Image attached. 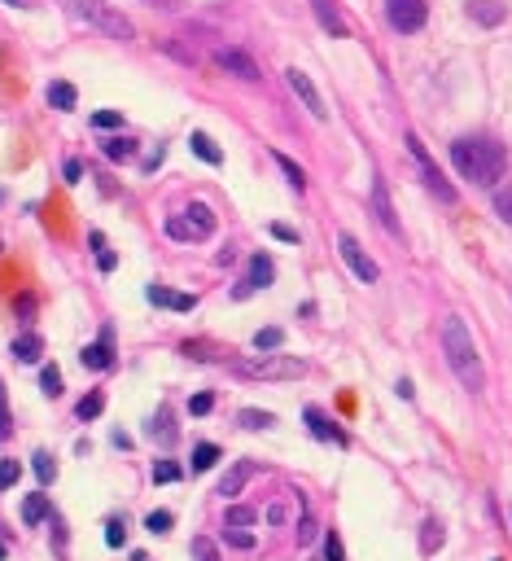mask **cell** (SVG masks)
Masks as SVG:
<instances>
[{"instance_id": "obj_1", "label": "cell", "mask_w": 512, "mask_h": 561, "mask_svg": "<svg viewBox=\"0 0 512 561\" xmlns=\"http://www.w3.org/2000/svg\"><path fill=\"white\" fill-rule=\"evenodd\" d=\"M451 167L460 171L468 185L490 189L508 171V149L499 141H490V136H460V141H451Z\"/></svg>"}, {"instance_id": "obj_2", "label": "cell", "mask_w": 512, "mask_h": 561, "mask_svg": "<svg viewBox=\"0 0 512 561\" xmlns=\"http://www.w3.org/2000/svg\"><path fill=\"white\" fill-rule=\"evenodd\" d=\"M442 356H447L451 373L464 382V391L478 395L487 386V368H482V356H478V342H473V334H468V325L460 316L442 320Z\"/></svg>"}, {"instance_id": "obj_3", "label": "cell", "mask_w": 512, "mask_h": 561, "mask_svg": "<svg viewBox=\"0 0 512 561\" xmlns=\"http://www.w3.org/2000/svg\"><path fill=\"white\" fill-rule=\"evenodd\" d=\"M57 5H62L71 18L88 23L93 31H101V35H110V40H136L132 18H123L110 0H57Z\"/></svg>"}, {"instance_id": "obj_4", "label": "cell", "mask_w": 512, "mask_h": 561, "mask_svg": "<svg viewBox=\"0 0 512 561\" xmlns=\"http://www.w3.org/2000/svg\"><path fill=\"white\" fill-rule=\"evenodd\" d=\"M237 377L250 382H290V377H307V360H293V356H254L237 365Z\"/></svg>"}, {"instance_id": "obj_5", "label": "cell", "mask_w": 512, "mask_h": 561, "mask_svg": "<svg viewBox=\"0 0 512 561\" xmlns=\"http://www.w3.org/2000/svg\"><path fill=\"white\" fill-rule=\"evenodd\" d=\"M408 154L416 158V167H420V180H425V189L438 197V202H447V206H456V189H451V180L442 175V167L429 158V149L420 145V136H408Z\"/></svg>"}, {"instance_id": "obj_6", "label": "cell", "mask_w": 512, "mask_h": 561, "mask_svg": "<svg viewBox=\"0 0 512 561\" xmlns=\"http://www.w3.org/2000/svg\"><path fill=\"white\" fill-rule=\"evenodd\" d=\"M386 18L399 35H416L420 26L429 23V5L425 0H386Z\"/></svg>"}, {"instance_id": "obj_7", "label": "cell", "mask_w": 512, "mask_h": 561, "mask_svg": "<svg viewBox=\"0 0 512 561\" xmlns=\"http://www.w3.org/2000/svg\"><path fill=\"white\" fill-rule=\"evenodd\" d=\"M338 255H341V264H346V268L355 272V276H359L364 286H372V281H381V268H377V264L368 259V250H364V245H359V237H350V233H341V237H338Z\"/></svg>"}, {"instance_id": "obj_8", "label": "cell", "mask_w": 512, "mask_h": 561, "mask_svg": "<svg viewBox=\"0 0 512 561\" xmlns=\"http://www.w3.org/2000/svg\"><path fill=\"white\" fill-rule=\"evenodd\" d=\"M215 62H220L228 75H237V79H245V84H259L263 79V71H259V62L250 57L245 49H232V45H223V49H215Z\"/></svg>"}, {"instance_id": "obj_9", "label": "cell", "mask_w": 512, "mask_h": 561, "mask_svg": "<svg viewBox=\"0 0 512 561\" xmlns=\"http://www.w3.org/2000/svg\"><path fill=\"white\" fill-rule=\"evenodd\" d=\"M302 421H307V430L316 435V439H324V443H338V447H350V435L346 430H338L329 416L320 413V408H302Z\"/></svg>"}, {"instance_id": "obj_10", "label": "cell", "mask_w": 512, "mask_h": 561, "mask_svg": "<svg viewBox=\"0 0 512 561\" xmlns=\"http://www.w3.org/2000/svg\"><path fill=\"white\" fill-rule=\"evenodd\" d=\"M285 79H290V88H293V93H298V97H302V105H307V110H311L316 119H329V110H324V101H320L316 84H311L307 75L298 71V66H290V71H285Z\"/></svg>"}, {"instance_id": "obj_11", "label": "cell", "mask_w": 512, "mask_h": 561, "mask_svg": "<svg viewBox=\"0 0 512 561\" xmlns=\"http://www.w3.org/2000/svg\"><path fill=\"white\" fill-rule=\"evenodd\" d=\"M464 9H468V18L478 26H499L508 18V5H504V0H468Z\"/></svg>"}, {"instance_id": "obj_12", "label": "cell", "mask_w": 512, "mask_h": 561, "mask_svg": "<svg viewBox=\"0 0 512 561\" xmlns=\"http://www.w3.org/2000/svg\"><path fill=\"white\" fill-rule=\"evenodd\" d=\"M149 303L153 307H175V312H193V294H175L167 286H149Z\"/></svg>"}, {"instance_id": "obj_13", "label": "cell", "mask_w": 512, "mask_h": 561, "mask_svg": "<svg viewBox=\"0 0 512 561\" xmlns=\"http://www.w3.org/2000/svg\"><path fill=\"white\" fill-rule=\"evenodd\" d=\"M372 206H377V220L386 224L394 237H399L403 228H399V220H394V206H390V194H386V180H377V185H372Z\"/></svg>"}, {"instance_id": "obj_14", "label": "cell", "mask_w": 512, "mask_h": 561, "mask_svg": "<svg viewBox=\"0 0 512 561\" xmlns=\"http://www.w3.org/2000/svg\"><path fill=\"white\" fill-rule=\"evenodd\" d=\"M114 365V346H110V329H105V338L93 342V346H84V368H110Z\"/></svg>"}, {"instance_id": "obj_15", "label": "cell", "mask_w": 512, "mask_h": 561, "mask_svg": "<svg viewBox=\"0 0 512 561\" xmlns=\"http://www.w3.org/2000/svg\"><path fill=\"white\" fill-rule=\"evenodd\" d=\"M311 9H316L320 26H324L329 35H346V18L338 14V5H333V0H311Z\"/></svg>"}, {"instance_id": "obj_16", "label": "cell", "mask_w": 512, "mask_h": 561, "mask_svg": "<svg viewBox=\"0 0 512 561\" xmlns=\"http://www.w3.org/2000/svg\"><path fill=\"white\" fill-rule=\"evenodd\" d=\"M271 281H276L271 259H268V255H254V259H250V276H245V286H250V290H268Z\"/></svg>"}, {"instance_id": "obj_17", "label": "cell", "mask_w": 512, "mask_h": 561, "mask_svg": "<svg viewBox=\"0 0 512 561\" xmlns=\"http://www.w3.org/2000/svg\"><path fill=\"white\" fill-rule=\"evenodd\" d=\"M40 356H44V338H40V334H23V338H14V360L35 365Z\"/></svg>"}, {"instance_id": "obj_18", "label": "cell", "mask_w": 512, "mask_h": 561, "mask_svg": "<svg viewBox=\"0 0 512 561\" xmlns=\"http://www.w3.org/2000/svg\"><path fill=\"white\" fill-rule=\"evenodd\" d=\"M184 220L197 228V237H206V233H215V211L206 206V202H189V211H184Z\"/></svg>"}, {"instance_id": "obj_19", "label": "cell", "mask_w": 512, "mask_h": 561, "mask_svg": "<svg viewBox=\"0 0 512 561\" xmlns=\"http://www.w3.org/2000/svg\"><path fill=\"white\" fill-rule=\"evenodd\" d=\"M44 517H53L49 496H44V491L26 496V500H23V522H26V526H35V522H44Z\"/></svg>"}, {"instance_id": "obj_20", "label": "cell", "mask_w": 512, "mask_h": 561, "mask_svg": "<svg viewBox=\"0 0 512 561\" xmlns=\"http://www.w3.org/2000/svg\"><path fill=\"white\" fill-rule=\"evenodd\" d=\"M250 474H254V465L241 461V465H232L228 474H223V483H220V496H237V491L250 483Z\"/></svg>"}, {"instance_id": "obj_21", "label": "cell", "mask_w": 512, "mask_h": 561, "mask_svg": "<svg viewBox=\"0 0 512 561\" xmlns=\"http://www.w3.org/2000/svg\"><path fill=\"white\" fill-rule=\"evenodd\" d=\"M223 456V447L220 443H197L193 447V474H206V469H215Z\"/></svg>"}, {"instance_id": "obj_22", "label": "cell", "mask_w": 512, "mask_h": 561, "mask_svg": "<svg viewBox=\"0 0 512 561\" xmlns=\"http://www.w3.org/2000/svg\"><path fill=\"white\" fill-rule=\"evenodd\" d=\"M74 101H79L74 84H66V79L49 84V105H53V110H74Z\"/></svg>"}, {"instance_id": "obj_23", "label": "cell", "mask_w": 512, "mask_h": 561, "mask_svg": "<svg viewBox=\"0 0 512 561\" xmlns=\"http://www.w3.org/2000/svg\"><path fill=\"white\" fill-rule=\"evenodd\" d=\"M193 154L202 158V163H211V167H220V163H223V149L215 145L206 132H193Z\"/></svg>"}, {"instance_id": "obj_24", "label": "cell", "mask_w": 512, "mask_h": 561, "mask_svg": "<svg viewBox=\"0 0 512 561\" xmlns=\"http://www.w3.org/2000/svg\"><path fill=\"white\" fill-rule=\"evenodd\" d=\"M101 408H105V395H101V391H88L84 399H79V404H74V416H79V421H97Z\"/></svg>"}, {"instance_id": "obj_25", "label": "cell", "mask_w": 512, "mask_h": 561, "mask_svg": "<svg viewBox=\"0 0 512 561\" xmlns=\"http://www.w3.org/2000/svg\"><path fill=\"white\" fill-rule=\"evenodd\" d=\"M271 158H276V167H281V171H285V175H290L293 194H302V189H307V171L298 167V163H293L290 154H271Z\"/></svg>"}, {"instance_id": "obj_26", "label": "cell", "mask_w": 512, "mask_h": 561, "mask_svg": "<svg viewBox=\"0 0 512 561\" xmlns=\"http://www.w3.org/2000/svg\"><path fill=\"white\" fill-rule=\"evenodd\" d=\"M162 233H167V237H175V242H202V237H197V228L184 220V215H171V220L162 224Z\"/></svg>"}, {"instance_id": "obj_27", "label": "cell", "mask_w": 512, "mask_h": 561, "mask_svg": "<svg viewBox=\"0 0 512 561\" xmlns=\"http://www.w3.org/2000/svg\"><path fill=\"white\" fill-rule=\"evenodd\" d=\"M237 426H245V430H268V426H276V416L263 413V408H241V413H237Z\"/></svg>"}, {"instance_id": "obj_28", "label": "cell", "mask_w": 512, "mask_h": 561, "mask_svg": "<svg viewBox=\"0 0 512 561\" xmlns=\"http://www.w3.org/2000/svg\"><path fill=\"white\" fill-rule=\"evenodd\" d=\"M132 154H136V141H132V136H110V141H105V158H114V163H127Z\"/></svg>"}, {"instance_id": "obj_29", "label": "cell", "mask_w": 512, "mask_h": 561, "mask_svg": "<svg viewBox=\"0 0 512 561\" xmlns=\"http://www.w3.org/2000/svg\"><path fill=\"white\" fill-rule=\"evenodd\" d=\"M88 242H93V250H97V268H101V272H114V268H119V259H114V250L105 245V237H101V233H93Z\"/></svg>"}, {"instance_id": "obj_30", "label": "cell", "mask_w": 512, "mask_h": 561, "mask_svg": "<svg viewBox=\"0 0 512 561\" xmlns=\"http://www.w3.org/2000/svg\"><path fill=\"white\" fill-rule=\"evenodd\" d=\"M180 478H184V469H180L175 461H167V456L153 461V483H158V487H162V483H180Z\"/></svg>"}, {"instance_id": "obj_31", "label": "cell", "mask_w": 512, "mask_h": 561, "mask_svg": "<svg viewBox=\"0 0 512 561\" xmlns=\"http://www.w3.org/2000/svg\"><path fill=\"white\" fill-rule=\"evenodd\" d=\"M40 391L49 395V399H57V395H62V373H57V365L40 368Z\"/></svg>"}, {"instance_id": "obj_32", "label": "cell", "mask_w": 512, "mask_h": 561, "mask_svg": "<svg viewBox=\"0 0 512 561\" xmlns=\"http://www.w3.org/2000/svg\"><path fill=\"white\" fill-rule=\"evenodd\" d=\"M223 522H228V526H237V531H245V526H254V509H245V505H228Z\"/></svg>"}, {"instance_id": "obj_33", "label": "cell", "mask_w": 512, "mask_h": 561, "mask_svg": "<svg viewBox=\"0 0 512 561\" xmlns=\"http://www.w3.org/2000/svg\"><path fill=\"white\" fill-rule=\"evenodd\" d=\"M281 342H285V329H276V325H268V329L254 334V346H259V351H276Z\"/></svg>"}, {"instance_id": "obj_34", "label": "cell", "mask_w": 512, "mask_h": 561, "mask_svg": "<svg viewBox=\"0 0 512 561\" xmlns=\"http://www.w3.org/2000/svg\"><path fill=\"white\" fill-rule=\"evenodd\" d=\"M420 544H425V553H438V548H442V522H438V517H429V522H425V536H420Z\"/></svg>"}, {"instance_id": "obj_35", "label": "cell", "mask_w": 512, "mask_h": 561, "mask_svg": "<svg viewBox=\"0 0 512 561\" xmlns=\"http://www.w3.org/2000/svg\"><path fill=\"white\" fill-rule=\"evenodd\" d=\"M495 215H499V220L512 228V185H504V189L495 194Z\"/></svg>"}, {"instance_id": "obj_36", "label": "cell", "mask_w": 512, "mask_h": 561, "mask_svg": "<svg viewBox=\"0 0 512 561\" xmlns=\"http://www.w3.org/2000/svg\"><path fill=\"white\" fill-rule=\"evenodd\" d=\"M35 474H40V483H53V478H57V465H53V456L49 452H35Z\"/></svg>"}, {"instance_id": "obj_37", "label": "cell", "mask_w": 512, "mask_h": 561, "mask_svg": "<svg viewBox=\"0 0 512 561\" xmlns=\"http://www.w3.org/2000/svg\"><path fill=\"white\" fill-rule=\"evenodd\" d=\"M14 435V416H9V395H5V382H0V439Z\"/></svg>"}, {"instance_id": "obj_38", "label": "cell", "mask_w": 512, "mask_h": 561, "mask_svg": "<svg viewBox=\"0 0 512 561\" xmlns=\"http://www.w3.org/2000/svg\"><path fill=\"white\" fill-rule=\"evenodd\" d=\"M119 123H123L119 110H97V115H93V127H97V132H114Z\"/></svg>"}, {"instance_id": "obj_39", "label": "cell", "mask_w": 512, "mask_h": 561, "mask_svg": "<svg viewBox=\"0 0 512 561\" xmlns=\"http://www.w3.org/2000/svg\"><path fill=\"white\" fill-rule=\"evenodd\" d=\"M145 526L153 531V536H167V531H171V513H167V509H153V513L145 517Z\"/></svg>"}, {"instance_id": "obj_40", "label": "cell", "mask_w": 512, "mask_h": 561, "mask_svg": "<svg viewBox=\"0 0 512 561\" xmlns=\"http://www.w3.org/2000/svg\"><path fill=\"white\" fill-rule=\"evenodd\" d=\"M316 539V517H311V509H302V517H298V544H311Z\"/></svg>"}, {"instance_id": "obj_41", "label": "cell", "mask_w": 512, "mask_h": 561, "mask_svg": "<svg viewBox=\"0 0 512 561\" xmlns=\"http://www.w3.org/2000/svg\"><path fill=\"white\" fill-rule=\"evenodd\" d=\"M123 539H127L123 522L119 517H110V522H105V544H110V548H123Z\"/></svg>"}, {"instance_id": "obj_42", "label": "cell", "mask_w": 512, "mask_h": 561, "mask_svg": "<svg viewBox=\"0 0 512 561\" xmlns=\"http://www.w3.org/2000/svg\"><path fill=\"white\" fill-rule=\"evenodd\" d=\"M18 474H23V465H18V461H5V465H0V487L9 491L14 483H18Z\"/></svg>"}, {"instance_id": "obj_43", "label": "cell", "mask_w": 512, "mask_h": 561, "mask_svg": "<svg viewBox=\"0 0 512 561\" xmlns=\"http://www.w3.org/2000/svg\"><path fill=\"white\" fill-rule=\"evenodd\" d=\"M211 408H215V395H193V399H189V413L193 416H206Z\"/></svg>"}, {"instance_id": "obj_44", "label": "cell", "mask_w": 512, "mask_h": 561, "mask_svg": "<svg viewBox=\"0 0 512 561\" xmlns=\"http://www.w3.org/2000/svg\"><path fill=\"white\" fill-rule=\"evenodd\" d=\"M268 522H271V526H285V522H290V505H285V500H276V505L268 509Z\"/></svg>"}, {"instance_id": "obj_45", "label": "cell", "mask_w": 512, "mask_h": 561, "mask_svg": "<svg viewBox=\"0 0 512 561\" xmlns=\"http://www.w3.org/2000/svg\"><path fill=\"white\" fill-rule=\"evenodd\" d=\"M228 544H232V548H254V536H245V531H237V526H228Z\"/></svg>"}, {"instance_id": "obj_46", "label": "cell", "mask_w": 512, "mask_h": 561, "mask_svg": "<svg viewBox=\"0 0 512 561\" xmlns=\"http://www.w3.org/2000/svg\"><path fill=\"white\" fill-rule=\"evenodd\" d=\"M14 312H18V316H35V298H31V294H18V298H14Z\"/></svg>"}, {"instance_id": "obj_47", "label": "cell", "mask_w": 512, "mask_h": 561, "mask_svg": "<svg viewBox=\"0 0 512 561\" xmlns=\"http://www.w3.org/2000/svg\"><path fill=\"white\" fill-rule=\"evenodd\" d=\"M268 233L271 237H281V242H298V233H293L290 224H268Z\"/></svg>"}, {"instance_id": "obj_48", "label": "cell", "mask_w": 512, "mask_h": 561, "mask_svg": "<svg viewBox=\"0 0 512 561\" xmlns=\"http://www.w3.org/2000/svg\"><path fill=\"white\" fill-rule=\"evenodd\" d=\"M193 557L197 561H220V557H215V548H211L206 539H197V544H193Z\"/></svg>"}, {"instance_id": "obj_49", "label": "cell", "mask_w": 512, "mask_h": 561, "mask_svg": "<svg viewBox=\"0 0 512 561\" xmlns=\"http://www.w3.org/2000/svg\"><path fill=\"white\" fill-rule=\"evenodd\" d=\"M324 553H329V561H341V539L329 531V539H324Z\"/></svg>"}, {"instance_id": "obj_50", "label": "cell", "mask_w": 512, "mask_h": 561, "mask_svg": "<svg viewBox=\"0 0 512 561\" xmlns=\"http://www.w3.org/2000/svg\"><path fill=\"white\" fill-rule=\"evenodd\" d=\"M62 175H66V185H74V180L84 175V163H79V158H71V163L62 167Z\"/></svg>"}, {"instance_id": "obj_51", "label": "cell", "mask_w": 512, "mask_h": 561, "mask_svg": "<svg viewBox=\"0 0 512 561\" xmlns=\"http://www.w3.org/2000/svg\"><path fill=\"white\" fill-rule=\"evenodd\" d=\"M394 391H399V399H412V382H408V377H403V382H399V386H394Z\"/></svg>"}, {"instance_id": "obj_52", "label": "cell", "mask_w": 512, "mask_h": 561, "mask_svg": "<svg viewBox=\"0 0 512 561\" xmlns=\"http://www.w3.org/2000/svg\"><path fill=\"white\" fill-rule=\"evenodd\" d=\"M5 5H14V9H23V5H26V0H5Z\"/></svg>"}, {"instance_id": "obj_53", "label": "cell", "mask_w": 512, "mask_h": 561, "mask_svg": "<svg viewBox=\"0 0 512 561\" xmlns=\"http://www.w3.org/2000/svg\"><path fill=\"white\" fill-rule=\"evenodd\" d=\"M5 557H9V548H5V544H0V561H5Z\"/></svg>"}, {"instance_id": "obj_54", "label": "cell", "mask_w": 512, "mask_h": 561, "mask_svg": "<svg viewBox=\"0 0 512 561\" xmlns=\"http://www.w3.org/2000/svg\"><path fill=\"white\" fill-rule=\"evenodd\" d=\"M495 561H499V557H495Z\"/></svg>"}]
</instances>
